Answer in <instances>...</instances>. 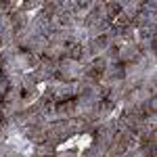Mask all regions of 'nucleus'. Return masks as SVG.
Listing matches in <instances>:
<instances>
[{
  "label": "nucleus",
  "mask_w": 157,
  "mask_h": 157,
  "mask_svg": "<svg viewBox=\"0 0 157 157\" xmlns=\"http://www.w3.org/2000/svg\"><path fill=\"white\" fill-rule=\"evenodd\" d=\"M67 55L71 59H80L82 57V46L80 44H67Z\"/></svg>",
  "instance_id": "nucleus-1"
}]
</instances>
